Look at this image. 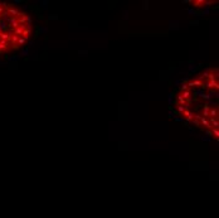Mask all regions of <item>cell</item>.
Returning a JSON list of instances; mask_svg holds the SVG:
<instances>
[{"instance_id":"cell-7","label":"cell","mask_w":219,"mask_h":218,"mask_svg":"<svg viewBox=\"0 0 219 218\" xmlns=\"http://www.w3.org/2000/svg\"><path fill=\"white\" fill-rule=\"evenodd\" d=\"M27 40H28V39H25V38L20 37V38H19V40H18V45H24V44L27 43Z\"/></svg>"},{"instance_id":"cell-4","label":"cell","mask_w":219,"mask_h":218,"mask_svg":"<svg viewBox=\"0 0 219 218\" xmlns=\"http://www.w3.org/2000/svg\"><path fill=\"white\" fill-rule=\"evenodd\" d=\"M209 116L217 119V116H218V109H217V107H213V109L209 110Z\"/></svg>"},{"instance_id":"cell-5","label":"cell","mask_w":219,"mask_h":218,"mask_svg":"<svg viewBox=\"0 0 219 218\" xmlns=\"http://www.w3.org/2000/svg\"><path fill=\"white\" fill-rule=\"evenodd\" d=\"M200 121H202V124L204 125V126L206 127V129H208V130H209V129H212V125L209 124V121H208V120H206L205 117H202V119H200Z\"/></svg>"},{"instance_id":"cell-6","label":"cell","mask_w":219,"mask_h":218,"mask_svg":"<svg viewBox=\"0 0 219 218\" xmlns=\"http://www.w3.org/2000/svg\"><path fill=\"white\" fill-rule=\"evenodd\" d=\"M181 97H183L185 101H186V100H189V98H190V91H189V90H188V91H184L183 95H181Z\"/></svg>"},{"instance_id":"cell-11","label":"cell","mask_w":219,"mask_h":218,"mask_svg":"<svg viewBox=\"0 0 219 218\" xmlns=\"http://www.w3.org/2000/svg\"><path fill=\"white\" fill-rule=\"evenodd\" d=\"M200 4H205V3L203 1V0H198V1H195V3H194V5H195V7H200Z\"/></svg>"},{"instance_id":"cell-2","label":"cell","mask_w":219,"mask_h":218,"mask_svg":"<svg viewBox=\"0 0 219 218\" xmlns=\"http://www.w3.org/2000/svg\"><path fill=\"white\" fill-rule=\"evenodd\" d=\"M209 124L212 125V129H218V126H219L218 120L214 119V117H210V119H209Z\"/></svg>"},{"instance_id":"cell-1","label":"cell","mask_w":219,"mask_h":218,"mask_svg":"<svg viewBox=\"0 0 219 218\" xmlns=\"http://www.w3.org/2000/svg\"><path fill=\"white\" fill-rule=\"evenodd\" d=\"M206 87L209 88H213L215 87V90H218V82H217V80H214V78H210V81L206 83Z\"/></svg>"},{"instance_id":"cell-8","label":"cell","mask_w":219,"mask_h":218,"mask_svg":"<svg viewBox=\"0 0 219 218\" xmlns=\"http://www.w3.org/2000/svg\"><path fill=\"white\" fill-rule=\"evenodd\" d=\"M176 110H177V112H179V114H183L186 109H185V106H180V105H177V109Z\"/></svg>"},{"instance_id":"cell-10","label":"cell","mask_w":219,"mask_h":218,"mask_svg":"<svg viewBox=\"0 0 219 218\" xmlns=\"http://www.w3.org/2000/svg\"><path fill=\"white\" fill-rule=\"evenodd\" d=\"M204 116H209V107H208V105H204Z\"/></svg>"},{"instance_id":"cell-9","label":"cell","mask_w":219,"mask_h":218,"mask_svg":"<svg viewBox=\"0 0 219 218\" xmlns=\"http://www.w3.org/2000/svg\"><path fill=\"white\" fill-rule=\"evenodd\" d=\"M212 135L214 136V138H218V136H219L218 129H212Z\"/></svg>"},{"instance_id":"cell-12","label":"cell","mask_w":219,"mask_h":218,"mask_svg":"<svg viewBox=\"0 0 219 218\" xmlns=\"http://www.w3.org/2000/svg\"><path fill=\"white\" fill-rule=\"evenodd\" d=\"M180 88H181L183 91H188V88H189V87H188V85H186V83H183V85H181V87H180Z\"/></svg>"},{"instance_id":"cell-3","label":"cell","mask_w":219,"mask_h":218,"mask_svg":"<svg viewBox=\"0 0 219 218\" xmlns=\"http://www.w3.org/2000/svg\"><path fill=\"white\" fill-rule=\"evenodd\" d=\"M183 115L186 117V120H188V121H191V120L194 119V114H191L190 111H188V110H185V111H184Z\"/></svg>"}]
</instances>
